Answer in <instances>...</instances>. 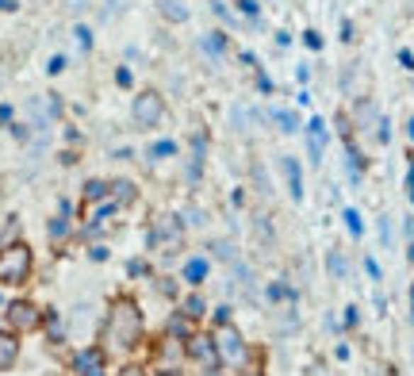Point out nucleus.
<instances>
[{"label": "nucleus", "instance_id": "nucleus-1", "mask_svg": "<svg viewBox=\"0 0 414 376\" xmlns=\"http://www.w3.org/2000/svg\"><path fill=\"white\" fill-rule=\"evenodd\" d=\"M142 311L130 296H119L116 304L108 307V319L100 326V342L108 353H130L138 342H142Z\"/></svg>", "mask_w": 414, "mask_h": 376}, {"label": "nucleus", "instance_id": "nucleus-2", "mask_svg": "<svg viewBox=\"0 0 414 376\" xmlns=\"http://www.w3.org/2000/svg\"><path fill=\"white\" fill-rule=\"evenodd\" d=\"M215 350H219V365H227V369H246L250 350H246V338L238 334V326L223 323L219 331H215Z\"/></svg>", "mask_w": 414, "mask_h": 376}, {"label": "nucleus", "instance_id": "nucleus-3", "mask_svg": "<svg viewBox=\"0 0 414 376\" xmlns=\"http://www.w3.org/2000/svg\"><path fill=\"white\" fill-rule=\"evenodd\" d=\"M27 277H31V250L23 242L0 250V284H23Z\"/></svg>", "mask_w": 414, "mask_h": 376}, {"label": "nucleus", "instance_id": "nucleus-4", "mask_svg": "<svg viewBox=\"0 0 414 376\" xmlns=\"http://www.w3.org/2000/svg\"><path fill=\"white\" fill-rule=\"evenodd\" d=\"M130 116H135V123L138 127H157L165 119V100H162V92H138L135 96V108H130Z\"/></svg>", "mask_w": 414, "mask_h": 376}, {"label": "nucleus", "instance_id": "nucleus-5", "mask_svg": "<svg viewBox=\"0 0 414 376\" xmlns=\"http://www.w3.org/2000/svg\"><path fill=\"white\" fill-rule=\"evenodd\" d=\"M8 323H12L16 334H27V331H39L43 326V315L35 304H27V299H16V304H8Z\"/></svg>", "mask_w": 414, "mask_h": 376}, {"label": "nucleus", "instance_id": "nucleus-6", "mask_svg": "<svg viewBox=\"0 0 414 376\" xmlns=\"http://www.w3.org/2000/svg\"><path fill=\"white\" fill-rule=\"evenodd\" d=\"M188 357H196L207 369H219V350H215V338H203V334H192L188 338Z\"/></svg>", "mask_w": 414, "mask_h": 376}, {"label": "nucleus", "instance_id": "nucleus-7", "mask_svg": "<svg viewBox=\"0 0 414 376\" xmlns=\"http://www.w3.org/2000/svg\"><path fill=\"white\" fill-rule=\"evenodd\" d=\"M280 169H284V177H288L291 200H303V169H299V162L291 154H280Z\"/></svg>", "mask_w": 414, "mask_h": 376}, {"label": "nucleus", "instance_id": "nucleus-8", "mask_svg": "<svg viewBox=\"0 0 414 376\" xmlns=\"http://www.w3.org/2000/svg\"><path fill=\"white\" fill-rule=\"evenodd\" d=\"M323 146H326V123L323 119H310L307 123V154H310V162H323Z\"/></svg>", "mask_w": 414, "mask_h": 376}, {"label": "nucleus", "instance_id": "nucleus-9", "mask_svg": "<svg viewBox=\"0 0 414 376\" xmlns=\"http://www.w3.org/2000/svg\"><path fill=\"white\" fill-rule=\"evenodd\" d=\"M16 357H20V338H16L12 331H0V372L12 369Z\"/></svg>", "mask_w": 414, "mask_h": 376}, {"label": "nucleus", "instance_id": "nucleus-10", "mask_svg": "<svg viewBox=\"0 0 414 376\" xmlns=\"http://www.w3.org/2000/svg\"><path fill=\"white\" fill-rule=\"evenodd\" d=\"M77 372L81 376H103V350H84V353H77Z\"/></svg>", "mask_w": 414, "mask_h": 376}, {"label": "nucleus", "instance_id": "nucleus-11", "mask_svg": "<svg viewBox=\"0 0 414 376\" xmlns=\"http://www.w3.org/2000/svg\"><path fill=\"white\" fill-rule=\"evenodd\" d=\"M157 8H162V16H165V20H173V23L188 20V4H184V0H157Z\"/></svg>", "mask_w": 414, "mask_h": 376}, {"label": "nucleus", "instance_id": "nucleus-12", "mask_svg": "<svg viewBox=\"0 0 414 376\" xmlns=\"http://www.w3.org/2000/svg\"><path fill=\"white\" fill-rule=\"evenodd\" d=\"M326 269H330L334 280H345V277H349V261H345V253L330 250V253H326Z\"/></svg>", "mask_w": 414, "mask_h": 376}, {"label": "nucleus", "instance_id": "nucleus-13", "mask_svg": "<svg viewBox=\"0 0 414 376\" xmlns=\"http://www.w3.org/2000/svg\"><path fill=\"white\" fill-rule=\"evenodd\" d=\"M207 269H211V265H207V258H192V261L184 265V280H188V284H203V280H207Z\"/></svg>", "mask_w": 414, "mask_h": 376}, {"label": "nucleus", "instance_id": "nucleus-14", "mask_svg": "<svg viewBox=\"0 0 414 376\" xmlns=\"http://www.w3.org/2000/svg\"><path fill=\"white\" fill-rule=\"evenodd\" d=\"M253 119H257V116H253L250 108H234V111H230V123H234V131H238V135H250V131H253Z\"/></svg>", "mask_w": 414, "mask_h": 376}, {"label": "nucleus", "instance_id": "nucleus-15", "mask_svg": "<svg viewBox=\"0 0 414 376\" xmlns=\"http://www.w3.org/2000/svg\"><path fill=\"white\" fill-rule=\"evenodd\" d=\"M357 123H361L364 131H372V123H380V111H376V104L361 100V104H357Z\"/></svg>", "mask_w": 414, "mask_h": 376}, {"label": "nucleus", "instance_id": "nucleus-16", "mask_svg": "<svg viewBox=\"0 0 414 376\" xmlns=\"http://www.w3.org/2000/svg\"><path fill=\"white\" fill-rule=\"evenodd\" d=\"M269 116H272V119H276V123H280V131H284V135H296V131H299V119L291 116V111H284V108H272Z\"/></svg>", "mask_w": 414, "mask_h": 376}, {"label": "nucleus", "instance_id": "nucleus-17", "mask_svg": "<svg viewBox=\"0 0 414 376\" xmlns=\"http://www.w3.org/2000/svg\"><path fill=\"white\" fill-rule=\"evenodd\" d=\"M173 361H181V350H177L173 338H165V345L157 350V369H165V365H173Z\"/></svg>", "mask_w": 414, "mask_h": 376}, {"label": "nucleus", "instance_id": "nucleus-18", "mask_svg": "<svg viewBox=\"0 0 414 376\" xmlns=\"http://www.w3.org/2000/svg\"><path fill=\"white\" fill-rule=\"evenodd\" d=\"M234 284H238L242 292H253V269L242 265V261H234Z\"/></svg>", "mask_w": 414, "mask_h": 376}, {"label": "nucleus", "instance_id": "nucleus-19", "mask_svg": "<svg viewBox=\"0 0 414 376\" xmlns=\"http://www.w3.org/2000/svg\"><path fill=\"white\" fill-rule=\"evenodd\" d=\"M203 50L211 54V58H219V54L227 50V35H223V31H211V35L203 39Z\"/></svg>", "mask_w": 414, "mask_h": 376}, {"label": "nucleus", "instance_id": "nucleus-20", "mask_svg": "<svg viewBox=\"0 0 414 376\" xmlns=\"http://www.w3.org/2000/svg\"><path fill=\"white\" fill-rule=\"evenodd\" d=\"M342 219H345V227H349V234H353V238H361V234H364V223H361V215H357L353 208H345V215H342Z\"/></svg>", "mask_w": 414, "mask_h": 376}, {"label": "nucleus", "instance_id": "nucleus-21", "mask_svg": "<svg viewBox=\"0 0 414 376\" xmlns=\"http://www.w3.org/2000/svg\"><path fill=\"white\" fill-rule=\"evenodd\" d=\"M211 253H215V258H219V261H230V265H234V246H230L227 238L211 242Z\"/></svg>", "mask_w": 414, "mask_h": 376}, {"label": "nucleus", "instance_id": "nucleus-22", "mask_svg": "<svg viewBox=\"0 0 414 376\" xmlns=\"http://www.w3.org/2000/svg\"><path fill=\"white\" fill-rule=\"evenodd\" d=\"M108 188L111 184H103V181H89L84 184V200H100V196H108Z\"/></svg>", "mask_w": 414, "mask_h": 376}, {"label": "nucleus", "instance_id": "nucleus-23", "mask_svg": "<svg viewBox=\"0 0 414 376\" xmlns=\"http://www.w3.org/2000/svg\"><path fill=\"white\" fill-rule=\"evenodd\" d=\"M184 315H188V319H200V315H203V299H200V296H188V299H184Z\"/></svg>", "mask_w": 414, "mask_h": 376}, {"label": "nucleus", "instance_id": "nucleus-24", "mask_svg": "<svg viewBox=\"0 0 414 376\" xmlns=\"http://www.w3.org/2000/svg\"><path fill=\"white\" fill-rule=\"evenodd\" d=\"M169 154H177V143H157V146L150 150L146 157H154V162H162V157H169Z\"/></svg>", "mask_w": 414, "mask_h": 376}, {"label": "nucleus", "instance_id": "nucleus-25", "mask_svg": "<svg viewBox=\"0 0 414 376\" xmlns=\"http://www.w3.org/2000/svg\"><path fill=\"white\" fill-rule=\"evenodd\" d=\"M253 181H257V192H272V184H269V177L261 165H253Z\"/></svg>", "mask_w": 414, "mask_h": 376}, {"label": "nucleus", "instance_id": "nucleus-26", "mask_svg": "<svg viewBox=\"0 0 414 376\" xmlns=\"http://www.w3.org/2000/svg\"><path fill=\"white\" fill-rule=\"evenodd\" d=\"M169 334H188V319L184 315H173V319H169Z\"/></svg>", "mask_w": 414, "mask_h": 376}, {"label": "nucleus", "instance_id": "nucleus-27", "mask_svg": "<svg viewBox=\"0 0 414 376\" xmlns=\"http://www.w3.org/2000/svg\"><path fill=\"white\" fill-rule=\"evenodd\" d=\"M380 242H384V246H391V219H388V215L380 219Z\"/></svg>", "mask_w": 414, "mask_h": 376}, {"label": "nucleus", "instance_id": "nucleus-28", "mask_svg": "<svg viewBox=\"0 0 414 376\" xmlns=\"http://www.w3.org/2000/svg\"><path fill=\"white\" fill-rule=\"evenodd\" d=\"M77 43H81V50H89V46H92V31H89V27H77Z\"/></svg>", "mask_w": 414, "mask_h": 376}, {"label": "nucleus", "instance_id": "nucleus-29", "mask_svg": "<svg viewBox=\"0 0 414 376\" xmlns=\"http://www.w3.org/2000/svg\"><path fill=\"white\" fill-rule=\"evenodd\" d=\"M303 43L310 46V50H318V46H323V39H318V31H307V35H303Z\"/></svg>", "mask_w": 414, "mask_h": 376}, {"label": "nucleus", "instance_id": "nucleus-30", "mask_svg": "<svg viewBox=\"0 0 414 376\" xmlns=\"http://www.w3.org/2000/svg\"><path fill=\"white\" fill-rule=\"evenodd\" d=\"M238 8H242L246 16H257V0H238Z\"/></svg>", "mask_w": 414, "mask_h": 376}, {"label": "nucleus", "instance_id": "nucleus-31", "mask_svg": "<svg viewBox=\"0 0 414 376\" xmlns=\"http://www.w3.org/2000/svg\"><path fill=\"white\" fill-rule=\"evenodd\" d=\"M364 269H369V277H372V280H380V265H376L372 258H364Z\"/></svg>", "mask_w": 414, "mask_h": 376}, {"label": "nucleus", "instance_id": "nucleus-32", "mask_svg": "<svg viewBox=\"0 0 414 376\" xmlns=\"http://www.w3.org/2000/svg\"><path fill=\"white\" fill-rule=\"evenodd\" d=\"M399 62H403V70H414V54L410 50H399Z\"/></svg>", "mask_w": 414, "mask_h": 376}, {"label": "nucleus", "instance_id": "nucleus-33", "mask_svg": "<svg viewBox=\"0 0 414 376\" xmlns=\"http://www.w3.org/2000/svg\"><path fill=\"white\" fill-rule=\"evenodd\" d=\"M62 234H65V223H62V219L50 223V238H62Z\"/></svg>", "mask_w": 414, "mask_h": 376}, {"label": "nucleus", "instance_id": "nucleus-34", "mask_svg": "<svg viewBox=\"0 0 414 376\" xmlns=\"http://www.w3.org/2000/svg\"><path fill=\"white\" fill-rule=\"evenodd\" d=\"M46 70H50V73H62V70H65V58H50V65H46Z\"/></svg>", "mask_w": 414, "mask_h": 376}, {"label": "nucleus", "instance_id": "nucleus-35", "mask_svg": "<svg viewBox=\"0 0 414 376\" xmlns=\"http://www.w3.org/2000/svg\"><path fill=\"white\" fill-rule=\"evenodd\" d=\"M407 192H410V204H414V165H410V173H407Z\"/></svg>", "mask_w": 414, "mask_h": 376}, {"label": "nucleus", "instance_id": "nucleus-36", "mask_svg": "<svg viewBox=\"0 0 414 376\" xmlns=\"http://www.w3.org/2000/svg\"><path fill=\"white\" fill-rule=\"evenodd\" d=\"M16 8V0H0V12H12Z\"/></svg>", "mask_w": 414, "mask_h": 376}, {"label": "nucleus", "instance_id": "nucleus-37", "mask_svg": "<svg viewBox=\"0 0 414 376\" xmlns=\"http://www.w3.org/2000/svg\"><path fill=\"white\" fill-rule=\"evenodd\" d=\"M84 4H89V0H69V8H73V12H81Z\"/></svg>", "mask_w": 414, "mask_h": 376}, {"label": "nucleus", "instance_id": "nucleus-38", "mask_svg": "<svg viewBox=\"0 0 414 376\" xmlns=\"http://www.w3.org/2000/svg\"><path fill=\"white\" fill-rule=\"evenodd\" d=\"M238 376H261V372H257V369H242Z\"/></svg>", "mask_w": 414, "mask_h": 376}, {"label": "nucleus", "instance_id": "nucleus-39", "mask_svg": "<svg viewBox=\"0 0 414 376\" xmlns=\"http://www.w3.org/2000/svg\"><path fill=\"white\" fill-rule=\"evenodd\" d=\"M407 135L414 138V116H410V123H407Z\"/></svg>", "mask_w": 414, "mask_h": 376}, {"label": "nucleus", "instance_id": "nucleus-40", "mask_svg": "<svg viewBox=\"0 0 414 376\" xmlns=\"http://www.w3.org/2000/svg\"><path fill=\"white\" fill-rule=\"evenodd\" d=\"M410 319H414V284H410Z\"/></svg>", "mask_w": 414, "mask_h": 376}, {"label": "nucleus", "instance_id": "nucleus-41", "mask_svg": "<svg viewBox=\"0 0 414 376\" xmlns=\"http://www.w3.org/2000/svg\"><path fill=\"white\" fill-rule=\"evenodd\" d=\"M123 4H127V0H116V8H123Z\"/></svg>", "mask_w": 414, "mask_h": 376}]
</instances>
